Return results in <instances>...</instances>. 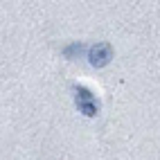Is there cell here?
<instances>
[{
  "label": "cell",
  "mask_w": 160,
  "mask_h": 160,
  "mask_svg": "<svg viewBox=\"0 0 160 160\" xmlns=\"http://www.w3.org/2000/svg\"><path fill=\"white\" fill-rule=\"evenodd\" d=\"M81 52H83V45H81V43H72L70 48H66V50H63V54H66L68 59H72V57H79Z\"/></svg>",
  "instance_id": "3957f363"
},
{
  "label": "cell",
  "mask_w": 160,
  "mask_h": 160,
  "mask_svg": "<svg viewBox=\"0 0 160 160\" xmlns=\"http://www.w3.org/2000/svg\"><path fill=\"white\" fill-rule=\"evenodd\" d=\"M113 59V45L102 41V43H95L90 50H88V61L92 63L95 68H104L106 63Z\"/></svg>",
  "instance_id": "7a4b0ae2"
},
{
  "label": "cell",
  "mask_w": 160,
  "mask_h": 160,
  "mask_svg": "<svg viewBox=\"0 0 160 160\" xmlns=\"http://www.w3.org/2000/svg\"><path fill=\"white\" fill-rule=\"evenodd\" d=\"M74 102H77V108L88 117H95L99 111L97 102H95V95L86 86H74Z\"/></svg>",
  "instance_id": "6da1fadb"
}]
</instances>
